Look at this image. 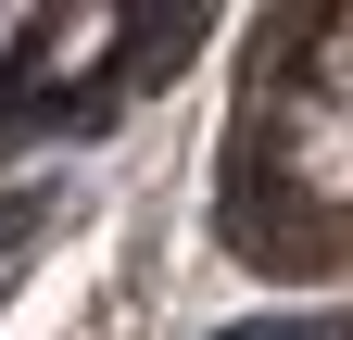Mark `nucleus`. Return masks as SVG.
<instances>
[{"label":"nucleus","mask_w":353,"mask_h":340,"mask_svg":"<svg viewBox=\"0 0 353 340\" xmlns=\"http://www.w3.org/2000/svg\"><path fill=\"white\" fill-rule=\"evenodd\" d=\"M240 340H353V303H303V315H265Z\"/></svg>","instance_id":"nucleus-1"}]
</instances>
